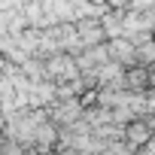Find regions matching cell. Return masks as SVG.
<instances>
[{
    "mask_svg": "<svg viewBox=\"0 0 155 155\" xmlns=\"http://www.w3.org/2000/svg\"><path fill=\"white\" fill-rule=\"evenodd\" d=\"M128 137H131L134 143H143V140H149V125H143V122H134V125L128 128Z\"/></svg>",
    "mask_w": 155,
    "mask_h": 155,
    "instance_id": "cell-1",
    "label": "cell"
}]
</instances>
